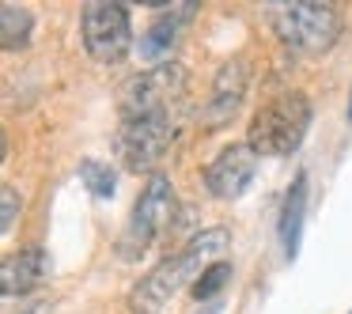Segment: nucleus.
Here are the masks:
<instances>
[{"instance_id": "nucleus-1", "label": "nucleus", "mask_w": 352, "mask_h": 314, "mask_svg": "<svg viewBox=\"0 0 352 314\" xmlns=\"http://www.w3.org/2000/svg\"><path fill=\"white\" fill-rule=\"evenodd\" d=\"M186 91H190V76L178 61L152 65L118 87L114 152L129 175H155L160 159L170 152L182 129Z\"/></svg>"}, {"instance_id": "nucleus-2", "label": "nucleus", "mask_w": 352, "mask_h": 314, "mask_svg": "<svg viewBox=\"0 0 352 314\" xmlns=\"http://www.w3.org/2000/svg\"><path fill=\"white\" fill-rule=\"evenodd\" d=\"M228 246H231L228 227H208V231H201L197 238H190L182 254L160 261L152 273L137 280V288L129 291V314H163L178 291L193 288L208 265L223 261V250H228Z\"/></svg>"}, {"instance_id": "nucleus-3", "label": "nucleus", "mask_w": 352, "mask_h": 314, "mask_svg": "<svg viewBox=\"0 0 352 314\" xmlns=\"http://www.w3.org/2000/svg\"><path fill=\"white\" fill-rule=\"evenodd\" d=\"M314 122V106L303 91H276L254 110L250 125H246V144L258 155L269 159H284V155L299 152Z\"/></svg>"}, {"instance_id": "nucleus-4", "label": "nucleus", "mask_w": 352, "mask_h": 314, "mask_svg": "<svg viewBox=\"0 0 352 314\" xmlns=\"http://www.w3.org/2000/svg\"><path fill=\"white\" fill-rule=\"evenodd\" d=\"M178 216V197L167 175H152L140 190L137 205H133L129 220H125L122 235H118V258L122 261H140L170 227Z\"/></svg>"}, {"instance_id": "nucleus-5", "label": "nucleus", "mask_w": 352, "mask_h": 314, "mask_svg": "<svg viewBox=\"0 0 352 314\" xmlns=\"http://www.w3.org/2000/svg\"><path fill=\"white\" fill-rule=\"evenodd\" d=\"M269 23H273V34L292 49V54L318 57V54H326V49H333V42L341 38L344 19L333 4L296 0V4H273V8H269Z\"/></svg>"}, {"instance_id": "nucleus-6", "label": "nucleus", "mask_w": 352, "mask_h": 314, "mask_svg": "<svg viewBox=\"0 0 352 314\" xmlns=\"http://www.w3.org/2000/svg\"><path fill=\"white\" fill-rule=\"evenodd\" d=\"M80 34H84V49L95 65H118L133 49V19L125 4H107V0H91L80 16Z\"/></svg>"}, {"instance_id": "nucleus-7", "label": "nucleus", "mask_w": 352, "mask_h": 314, "mask_svg": "<svg viewBox=\"0 0 352 314\" xmlns=\"http://www.w3.org/2000/svg\"><path fill=\"white\" fill-rule=\"evenodd\" d=\"M246 87H250V69H246V61L243 57H228V61L216 69L208 99H205V106H201L205 129H223V125L235 122V114L243 110Z\"/></svg>"}, {"instance_id": "nucleus-8", "label": "nucleus", "mask_w": 352, "mask_h": 314, "mask_svg": "<svg viewBox=\"0 0 352 314\" xmlns=\"http://www.w3.org/2000/svg\"><path fill=\"white\" fill-rule=\"evenodd\" d=\"M254 175H258V152L250 144H228L220 148L212 163L205 167V190L216 201H239L250 190Z\"/></svg>"}, {"instance_id": "nucleus-9", "label": "nucleus", "mask_w": 352, "mask_h": 314, "mask_svg": "<svg viewBox=\"0 0 352 314\" xmlns=\"http://www.w3.org/2000/svg\"><path fill=\"white\" fill-rule=\"evenodd\" d=\"M50 280V254L42 246H23V250L8 254L0 265V291L4 299H23L34 288Z\"/></svg>"}, {"instance_id": "nucleus-10", "label": "nucleus", "mask_w": 352, "mask_h": 314, "mask_svg": "<svg viewBox=\"0 0 352 314\" xmlns=\"http://www.w3.org/2000/svg\"><path fill=\"white\" fill-rule=\"evenodd\" d=\"M193 12H197V4H178V8H163L160 16L148 23V31L140 34V57H144L148 65H163L170 61V54H175L178 38H182L186 23L193 19Z\"/></svg>"}, {"instance_id": "nucleus-11", "label": "nucleus", "mask_w": 352, "mask_h": 314, "mask_svg": "<svg viewBox=\"0 0 352 314\" xmlns=\"http://www.w3.org/2000/svg\"><path fill=\"white\" fill-rule=\"evenodd\" d=\"M303 220H307V170H299L292 178L288 193H284V205H280V246H284V258L288 261H296V254H299Z\"/></svg>"}, {"instance_id": "nucleus-12", "label": "nucleus", "mask_w": 352, "mask_h": 314, "mask_svg": "<svg viewBox=\"0 0 352 314\" xmlns=\"http://www.w3.org/2000/svg\"><path fill=\"white\" fill-rule=\"evenodd\" d=\"M34 34V16L19 4H0V42L4 49H27Z\"/></svg>"}, {"instance_id": "nucleus-13", "label": "nucleus", "mask_w": 352, "mask_h": 314, "mask_svg": "<svg viewBox=\"0 0 352 314\" xmlns=\"http://www.w3.org/2000/svg\"><path fill=\"white\" fill-rule=\"evenodd\" d=\"M80 182L87 186V193L91 197H114L118 193V170L110 167L107 159H84L80 163Z\"/></svg>"}, {"instance_id": "nucleus-14", "label": "nucleus", "mask_w": 352, "mask_h": 314, "mask_svg": "<svg viewBox=\"0 0 352 314\" xmlns=\"http://www.w3.org/2000/svg\"><path fill=\"white\" fill-rule=\"evenodd\" d=\"M228 280H231V265H228V261H216V265H208L205 273H201V280L190 288V295L197 299L201 306H208L223 288H228Z\"/></svg>"}, {"instance_id": "nucleus-15", "label": "nucleus", "mask_w": 352, "mask_h": 314, "mask_svg": "<svg viewBox=\"0 0 352 314\" xmlns=\"http://www.w3.org/2000/svg\"><path fill=\"white\" fill-rule=\"evenodd\" d=\"M16 220H19V197H16L12 186H4V190H0V231L8 235V231L16 227Z\"/></svg>"}, {"instance_id": "nucleus-16", "label": "nucleus", "mask_w": 352, "mask_h": 314, "mask_svg": "<svg viewBox=\"0 0 352 314\" xmlns=\"http://www.w3.org/2000/svg\"><path fill=\"white\" fill-rule=\"evenodd\" d=\"M193 314H220V306H212V303H208V306H201V311H193Z\"/></svg>"}, {"instance_id": "nucleus-17", "label": "nucleus", "mask_w": 352, "mask_h": 314, "mask_svg": "<svg viewBox=\"0 0 352 314\" xmlns=\"http://www.w3.org/2000/svg\"><path fill=\"white\" fill-rule=\"evenodd\" d=\"M349 122H352V99H349Z\"/></svg>"}]
</instances>
